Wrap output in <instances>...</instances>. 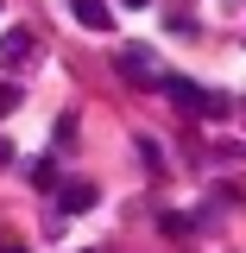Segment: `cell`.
Instances as JSON below:
<instances>
[{
	"instance_id": "cell-1",
	"label": "cell",
	"mask_w": 246,
	"mask_h": 253,
	"mask_svg": "<svg viewBox=\"0 0 246 253\" xmlns=\"http://www.w3.org/2000/svg\"><path fill=\"white\" fill-rule=\"evenodd\" d=\"M114 70H120L126 83H145V89L164 83V76H158V57L145 51V44H120V51H114Z\"/></svg>"
},
{
	"instance_id": "cell-2",
	"label": "cell",
	"mask_w": 246,
	"mask_h": 253,
	"mask_svg": "<svg viewBox=\"0 0 246 253\" xmlns=\"http://www.w3.org/2000/svg\"><path fill=\"white\" fill-rule=\"evenodd\" d=\"M32 44H38L32 26H6V32H0V70H19V63L32 57Z\"/></svg>"
},
{
	"instance_id": "cell-3",
	"label": "cell",
	"mask_w": 246,
	"mask_h": 253,
	"mask_svg": "<svg viewBox=\"0 0 246 253\" xmlns=\"http://www.w3.org/2000/svg\"><path fill=\"white\" fill-rule=\"evenodd\" d=\"M95 196H101V190H95L89 177H76V184H57V209L63 215H82V209H95Z\"/></svg>"
},
{
	"instance_id": "cell-4",
	"label": "cell",
	"mask_w": 246,
	"mask_h": 253,
	"mask_svg": "<svg viewBox=\"0 0 246 253\" xmlns=\"http://www.w3.org/2000/svg\"><path fill=\"white\" fill-rule=\"evenodd\" d=\"M70 13H76V19H82L89 32H107V26H114V13H107V0H70Z\"/></svg>"
},
{
	"instance_id": "cell-5",
	"label": "cell",
	"mask_w": 246,
	"mask_h": 253,
	"mask_svg": "<svg viewBox=\"0 0 246 253\" xmlns=\"http://www.w3.org/2000/svg\"><path fill=\"white\" fill-rule=\"evenodd\" d=\"M32 184H38V190H57L63 177H57V165H51V158H38V165H32Z\"/></svg>"
},
{
	"instance_id": "cell-6",
	"label": "cell",
	"mask_w": 246,
	"mask_h": 253,
	"mask_svg": "<svg viewBox=\"0 0 246 253\" xmlns=\"http://www.w3.org/2000/svg\"><path fill=\"white\" fill-rule=\"evenodd\" d=\"M13 108H19V89H13V83H0V114H13Z\"/></svg>"
},
{
	"instance_id": "cell-7",
	"label": "cell",
	"mask_w": 246,
	"mask_h": 253,
	"mask_svg": "<svg viewBox=\"0 0 246 253\" xmlns=\"http://www.w3.org/2000/svg\"><path fill=\"white\" fill-rule=\"evenodd\" d=\"M0 253H32V247H13V241H6V247H0Z\"/></svg>"
},
{
	"instance_id": "cell-8",
	"label": "cell",
	"mask_w": 246,
	"mask_h": 253,
	"mask_svg": "<svg viewBox=\"0 0 246 253\" xmlns=\"http://www.w3.org/2000/svg\"><path fill=\"white\" fill-rule=\"evenodd\" d=\"M120 6H152V0H120Z\"/></svg>"
}]
</instances>
